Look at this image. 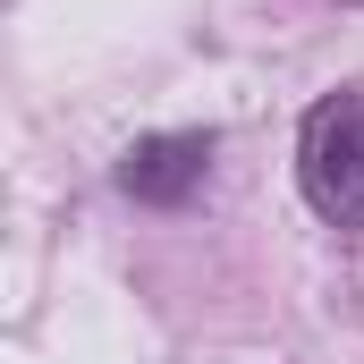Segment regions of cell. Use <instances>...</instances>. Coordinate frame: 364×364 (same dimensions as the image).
<instances>
[{
	"label": "cell",
	"instance_id": "6da1fadb",
	"mask_svg": "<svg viewBox=\"0 0 364 364\" xmlns=\"http://www.w3.org/2000/svg\"><path fill=\"white\" fill-rule=\"evenodd\" d=\"M296 178H305V203L331 229H364V85H348V93H331V102L305 110Z\"/></svg>",
	"mask_w": 364,
	"mask_h": 364
},
{
	"label": "cell",
	"instance_id": "7a4b0ae2",
	"mask_svg": "<svg viewBox=\"0 0 364 364\" xmlns=\"http://www.w3.org/2000/svg\"><path fill=\"white\" fill-rule=\"evenodd\" d=\"M212 170V136H144L127 161H119V186L136 203H186Z\"/></svg>",
	"mask_w": 364,
	"mask_h": 364
}]
</instances>
